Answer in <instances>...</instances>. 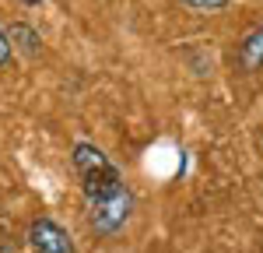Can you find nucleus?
Here are the masks:
<instances>
[{"mask_svg":"<svg viewBox=\"0 0 263 253\" xmlns=\"http://www.w3.org/2000/svg\"><path fill=\"white\" fill-rule=\"evenodd\" d=\"M130 211H134V193L123 187L120 193L88 204V222H91V229L99 232V236H116L130 222Z\"/></svg>","mask_w":263,"mask_h":253,"instance_id":"nucleus-1","label":"nucleus"},{"mask_svg":"<svg viewBox=\"0 0 263 253\" xmlns=\"http://www.w3.org/2000/svg\"><path fill=\"white\" fill-rule=\"evenodd\" d=\"M28 246L35 253H78L67 229H60L53 218H35L28 225Z\"/></svg>","mask_w":263,"mask_h":253,"instance_id":"nucleus-2","label":"nucleus"},{"mask_svg":"<svg viewBox=\"0 0 263 253\" xmlns=\"http://www.w3.org/2000/svg\"><path fill=\"white\" fill-rule=\"evenodd\" d=\"M235 63H239V70H246V74H253V70L263 67V25H253L242 35L239 53H235Z\"/></svg>","mask_w":263,"mask_h":253,"instance_id":"nucleus-3","label":"nucleus"},{"mask_svg":"<svg viewBox=\"0 0 263 253\" xmlns=\"http://www.w3.org/2000/svg\"><path fill=\"white\" fill-rule=\"evenodd\" d=\"M70 162H74V169H78V176H95V172H102V169H109L112 162L102 155V148L88 144V141H78L74 144V155H70Z\"/></svg>","mask_w":263,"mask_h":253,"instance_id":"nucleus-4","label":"nucleus"},{"mask_svg":"<svg viewBox=\"0 0 263 253\" xmlns=\"http://www.w3.org/2000/svg\"><path fill=\"white\" fill-rule=\"evenodd\" d=\"M7 35H11V46H14V49H21L25 57H35V53L42 49L39 32H35L32 25H25V21H14V25L7 28Z\"/></svg>","mask_w":263,"mask_h":253,"instance_id":"nucleus-5","label":"nucleus"},{"mask_svg":"<svg viewBox=\"0 0 263 253\" xmlns=\"http://www.w3.org/2000/svg\"><path fill=\"white\" fill-rule=\"evenodd\" d=\"M11 53H14V46H11V35L0 28V70L7 67V60H11Z\"/></svg>","mask_w":263,"mask_h":253,"instance_id":"nucleus-6","label":"nucleus"},{"mask_svg":"<svg viewBox=\"0 0 263 253\" xmlns=\"http://www.w3.org/2000/svg\"><path fill=\"white\" fill-rule=\"evenodd\" d=\"M182 4H190V7H197V11H221L228 0H182Z\"/></svg>","mask_w":263,"mask_h":253,"instance_id":"nucleus-7","label":"nucleus"},{"mask_svg":"<svg viewBox=\"0 0 263 253\" xmlns=\"http://www.w3.org/2000/svg\"><path fill=\"white\" fill-rule=\"evenodd\" d=\"M25 4H35V0H25Z\"/></svg>","mask_w":263,"mask_h":253,"instance_id":"nucleus-8","label":"nucleus"}]
</instances>
